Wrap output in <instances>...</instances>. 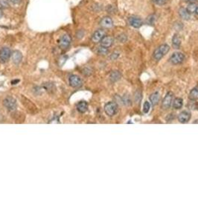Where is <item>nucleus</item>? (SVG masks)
<instances>
[{
    "instance_id": "nucleus-1",
    "label": "nucleus",
    "mask_w": 198,
    "mask_h": 224,
    "mask_svg": "<svg viewBox=\"0 0 198 224\" xmlns=\"http://www.w3.org/2000/svg\"><path fill=\"white\" fill-rule=\"evenodd\" d=\"M170 50V47L168 44H162L153 52V59L157 61H159L163 56L165 55Z\"/></svg>"
},
{
    "instance_id": "nucleus-2",
    "label": "nucleus",
    "mask_w": 198,
    "mask_h": 224,
    "mask_svg": "<svg viewBox=\"0 0 198 224\" xmlns=\"http://www.w3.org/2000/svg\"><path fill=\"white\" fill-rule=\"evenodd\" d=\"M104 111L108 116L113 117L115 114H116L117 112H118V105L115 102H110L105 105Z\"/></svg>"
},
{
    "instance_id": "nucleus-3",
    "label": "nucleus",
    "mask_w": 198,
    "mask_h": 224,
    "mask_svg": "<svg viewBox=\"0 0 198 224\" xmlns=\"http://www.w3.org/2000/svg\"><path fill=\"white\" fill-rule=\"evenodd\" d=\"M11 57V51L8 47H2L0 49V62L5 63L9 61Z\"/></svg>"
},
{
    "instance_id": "nucleus-4",
    "label": "nucleus",
    "mask_w": 198,
    "mask_h": 224,
    "mask_svg": "<svg viewBox=\"0 0 198 224\" xmlns=\"http://www.w3.org/2000/svg\"><path fill=\"white\" fill-rule=\"evenodd\" d=\"M3 104H4L5 107L10 112H13V111H15L17 109V101H16L15 99L11 97V96H8V97L5 98Z\"/></svg>"
},
{
    "instance_id": "nucleus-5",
    "label": "nucleus",
    "mask_w": 198,
    "mask_h": 224,
    "mask_svg": "<svg viewBox=\"0 0 198 224\" xmlns=\"http://www.w3.org/2000/svg\"><path fill=\"white\" fill-rule=\"evenodd\" d=\"M72 39L69 35H64L58 40V46L62 49H66L69 47Z\"/></svg>"
},
{
    "instance_id": "nucleus-6",
    "label": "nucleus",
    "mask_w": 198,
    "mask_h": 224,
    "mask_svg": "<svg viewBox=\"0 0 198 224\" xmlns=\"http://www.w3.org/2000/svg\"><path fill=\"white\" fill-rule=\"evenodd\" d=\"M184 60H185V55L181 52H173L170 58V61L175 65L182 63Z\"/></svg>"
},
{
    "instance_id": "nucleus-7",
    "label": "nucleus",
    "mask_w": 198,
    "mask_h": 224,
    "mask_svg": "<svg viewBox=\"0 0 198 224\" xmlns=\"http://www.w3.org/2000/svg\"><path fill=\"white\" fill-rule=\"evenodd\" d=\"M128 22L131 26L136 28V29L140 28L143 25L142 20L139 17H136V16H131V17H128Z\"/></svg>"
},
{
    "instance_id": "nucleus-8",
    "label": "nucleus",
    "mask_w": 198,
    "mask_h": 224,
    "mask_svg": "<svg viewBox=\"0 0 198 224\" xmlns=\"http://www.w3.org/2000/svg\"><path fill=\"white\" fill-rule=\"evenodd\" d=\"M105 35H106V34H105V31L104 30L99 29L93 33L91 40H92V41L95 43H100V41L102 40V38H104Z\"/></svg>"
},
{
    "instance_id": "nucleus-9",
    "label": "nucleus",
    "mask_w": 198,
    "mask_h": 224,
    "mask_svg": "<svg viewBox=\"0 0 198 224\" xmlns=\"http://www.w3.org/2000/svg\"><path fill=\"white\" fill-rule=\"evenodd\" d=\"M173 94L172 92H169L166 94V96H165L162 104V107L164 109H169L171 107V102H172L173 100Z\"/></svg>"
},
{
    "instance_id": "nucleus-10",
    "label": "nucleus",
    "mask_w": 198,
    "mask_h": 224,
    "mask_svg": "<svg viewBox=\"0 0 198 224\" xmlns=\"http://www.w3.org/2000/svg\"><path fill=\"white\" fill-rule=\"evenodd\" d=\"M69 84L73 88L80 87L82 85V80L78 75H72L69 77Z\"/></svg>"
},
{
    "instance_id": "nucleus-11",
    "label": "nucleus",
    "mask_w": 198,
    "mask_h": 224,
    "mask_svg": "<svg viewBox=\"0 0 198 224\" xmlns=\"http://www.w3.org/2000/svg\"><path fill=\"white\" fill-rule=\"evenodd\" d=\"M114 42V39L113 37L111 36H105L102 38V40L100 41L101 47H106V48H110L112 45H113Z\"/></svg>"
},
{
    "instance_id": "nucleus-12",
    "label": "nucleus",
    "mask_w": 198,
    "mask_h": 224,
    "mask_svg": "<svg viewBox=\"0 0 198 224\" xmlns=\"http://www.w3.org/2000/svg\"><path fill=\"white\" fill-rule=\"evenodd\" d=\"M11 59L14 63L18 65L22 60V55L20 51L15 50L11 53Z\"/></svg>"
},
{
    "instance_id": "nucleus-13",
    "label": "nucleus",
    "mask_w": 198,
    "mask_h": 224,
    "mask_svg": "<svg viewBox=\"0 0 198 224\" xmlns=\"http://www.w3.org/2000/svg\"><path fill=\"white\" fill-rule=\"evenodd\" d=\"M191 118V113L187 112V111H183L180 112V114L178 115V120L182 123H185L188 122Z\"/></svg>"
},
{
    "instance_id": "nucleus-14",
    "label": "nucleus",
    "mask_w": 198,
    "mask_h": 224,
    "mask_svg": "<svg viewBox=\"0 0 198 224\" xmlns=\"http://www.w3.org/2000/svg\"><path fill=\"white\" fill-rule=\"evenodd\" d=\"M100 25L105 29H110L113 26V20L110 17H104V18L101 19Z\"/></svg>"
},
{
    "instance_id": "nucleus-15",
    "label": "nucleus",
    "mask_w": 198,
    "mask_h": 224,
    "mask_svg": "<svg viewBox=\"0 0 198 224\" xmlns=\"http://www.w3.org/2000/svg\"><path fill=\"white\" fill-rule=\"evenodd\" d=\"M88 109V104L85 101H80L77 104V110L80 113H84Z\"/></svg>"
},
{
    "instance_id": "nucleus-16",
    "label": "nucleus",
    "mask_w": 198,
    "mask_h": 224,
    "mask_svg": "<svg viewBox=\"0 0 198 224\" xmlns=\"http://www.w3.org/2000/svg\"><path fill=\"white\" fill-rule=\"evenodd\" d=\"M172 45L174 48L178 49L181 45V39L178 35L175 34L172 38Z\"/></svg>"
},
{
    "instance_id": "nucleus-17",
    "label": "nucleus",
    "mask_w": 198,
    "mask_h": 224,
    "mask_svg": "<svg viewBox=\"0 0 198 224\" xmlns=\"http://www.w3.org/2000/svg\"><path fill=\"white\" fill-rule=\"evenodd\" d=\"M159 99H160V96H159V93L158 92H155L152 93L150 96V102L152 103V105H155L158 103L159 101Z\"/></svg>"
},
{
    "instance_id": "nucleus-18",
    "label": "nucleus",
    "mask_w": 198,
    "mask_h": 224,
    "mask_svg": "<svg viewBox=\"0 0 198 224\" xmlns=\"http://www.w3.org/2000/svg\"><path fill=\"white\" fill-rule=\"evenodd\" d=\"M189 98L191 100H198V87L194 88L189 93Z\"/></svg>"
},
{
    "instance_id": "nucleus-19",
    "label": "nucleus",
    "mask_w": 198,
    "mask_h": 224,
    "mask_svg": "<svg viewBox=\"0 0 198 224\" xmlns=\"http://www.w3.org/2000/svg\"><path fill=\"white\" fill-rule=\"evenodd\" d=\"M179 14H180V16L182 17V18L184 19V20H188L190 18L191 14L188 13V10H186V8H180V11H179Z\"/></svg>"
},
{
    "instance_id": "nucleus-20",
    "label": "nucleus",
    "mask_w": 198,
    "mask_h": 224,
    "mask_svg": "<svg viewBox=\"0 0 198 224\" xmlns=\"http://www.w3.org/2000/svg\"><path fill=\"white\" fill-rule=\"evenodd\" d=\"M183 100L181 98H176L173 101V107L175 109H180L183 107Z\"/></svg>"
},
{
    "instance_id": "nucleus-21",
    "label": "nucleus",
    "mask_w": 198,
    "mask_h": 224,
    "mask_svg": "<svg viewBox=\"0 0 198 224\" xmlns=\"http://www.w3.org/2000/svg\"><path fill=\"white\" fill-rule=\"evenodd\" d=\"M121 76H122V75H121V73L118 71H113L110 73V79L112 82H116V81L120 79Z\"/></svg>"
},
{
    "instance_id": "nucleus-22",
    "label": "nucleus",
    "mask_w": 198,
    "mask_h": 224,
    "mask_svg": "<svg viewBox=\"0 0 198 224\" xmlns=\"http://www.w3.org/2000/svg\"><path fill=\"white\" fill-rule=\"evenodd\" d=\"M197 7L198 6L195 4V3H189L188 6H187L186 10H188V12L190 14H195V11L196 10H197Z\"/></svg>"
},
{
    "instance_id": "nucleus-23",
    "label": "nucleus",
    "mask_w": 198,
    "mask_h": 224,
    "mask_svg": "<svg viewBox=\"0 0 198 224\" xmlns=\"http://www.w3.org/2000/svg\"><path fill=\"white\" fill-rule=\"evenodd\" d=\"M109 50H108V48H106V47H100L97 49V53L99 55H106L108 53Z\"/></svg>"
},
{
    "instance_id": "nucleus-24",
    "label": "nucleus",
    "mask_w": 198,
    "mask_h": 224,
    "mask_svg": "<svg viewBox=\"0 0 198 224\" xmlns=\"http://www.w3.org/2000/svg\"><path fill=\"white\" fill-rule=\"evenodd\" d=\"M10 7L8 0H0V9H6Z\"/></svg>"
},
{
    "instance_id": "nucleus-25",
    "label": "nucleus",
    "mask_w": 198,
    "mask_h": 224,
    "mask_svg": "<svg viewBox=\"0 0 198 224\" xmlns=\"http://www.w3.org/2000/svg\"><path fill=\"white\" fill-rule=\"evenodd\" d=\"M117 39H118V40L119 42L124 43V42H126V40H127V35H126L122 34V35H118V36L117 37Z\"/></svg>"
},
{
    "instance_id": "nucleus-26",
    "label": "nucleus",
    "mask_w": 198,
    "mask_h": 224,
    "mask_svg": "<svg viewBox=\"0 0 198 224\" xmlns=\"http://www.w3.org/2000/svg\"><path fill=\"white\" fill-rule=\"evenodd\" d=\"M150 103H149L148 102H145V103H144V105H143V112L144 113H148L149 112V110H150Z\"/></svg>"
},
{
    "instance_id": "nucleus-27",
    "label": "nucleus",
    "mask_w": 198,
    "mask_h": 224,
    "mask_svg": "<svg viewBox=\"0 0 198 224\" xmlns=\"http://www.w3.org/2000/svg\"><path fill=\"white\" fill-rule=\"evenodd\" d=\"M153 1L155 4L158 5H163L165 4H166L169 0H153Z\"/></svg>"
},
{
    "instance_id": "nucleus-28",
    "label": "nucleus",
    "mask_w": 198,
    "mask_h": 224,
    "mask_svg": "<svg viewBox=\"0 0 198 224\" xmlns=\"http://www.w3.org/2000/svg\"><path fill=\"white\" fill-rule=\"evenodd\" d=\"M10 1H11V2H13L14 4L18 5L22 2V0H10Z\"/></svg>"
},
{
    "instance_id": "nucleus-29",
    "label": "nucleus",
    "mask_w": 198,
    "mask_h": 224,
    "mask_svg": "<svg viewBox=\"0 0 198 224\" xmlns=\"http://www.w3.org/2000/svg\"><path fill=\"white\" fill-rule=\"evenodd\" d=\"M196 1H197V0H185V2L188 3H195Z\"/></svg>"
},
{
    "instance_id": "nucleus-30",
    "label": "nucleus",
    "mask_w": 198,
    "mask_h": 224,
    "mask_svg": "<svg viewBox=\"0 0 198 224\" xmlns=\"http://www.w3.org/2000/svg\"><path fill=\"white\" fill-rule=\"evenodd\" d=\"M20 82V80H14V81H12V82H11V84H15L16 83H17V82Z\"/></svg>"
},
{
    "instance_id": "nucleus-31",
    "label": "nucleus",
    "mask_w": 198,
    "mask_h": 224,
    "mask_svg": "<svg viewBox=\"0 0 198 224\" xmlns=\"http://www.w3.org/2000/svg\"><path fill=\"white\" fill-rule=\"evenodd\" d=\"M2 15H3L2 10V9H0V18H2Z\"/></svg>"
},
{
    "instance_id": "nucleus-32",
    "label": "nucleus",
    "mask_w": 198,
    "mask_h": 224,
    "mask_svg": "<svg viewBox=\"0 0 198 224\" xmlns=\"http://www.w3.org/2000/svg\"><path fill=\"white\" fill-rule=\"evenodd\" d=\"M195 14H197V15H198V7H197V10H196V11H195Z\"/></svg>"
},
{
    "instance_id": "nucleus-33",
    "label": "nucleus",
    "mask_w": 198,
    "mask_h": 224,
    "mask_svg": "<svg viewBox=\"0 0 198 224\" xmlns=\"http://www.w3.org/2000/svg\"><path fill=\"white\" fill-rule=\"evenodd\" d=\"M194 123H198V120H195L194 122Z\"/></svg>"
}]
</instances>
